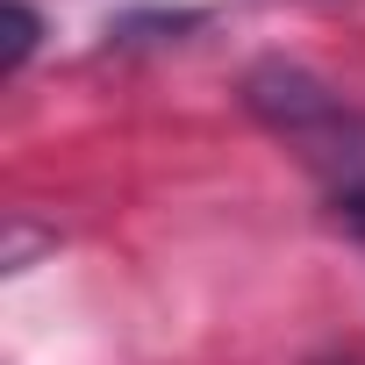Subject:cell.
<instances>
[{"label": "cell", "instance_id": "obj_1", "mask_svg": "<svg viewBox=\"0 0 365 365\" xmlns=\"http://www.w3.org/2000/svg\"><path fill=\"white\" fill-rule=\"evenodd\" d=\"M244 101L329 187V201H344V194L365 187V115L344 93H329L315 72H301V65H258L244 79Z\"/></svg>", "mask_w": 365, "mask_h": 365}, {"label": "cell", "instance_id": "obj_2", "mask_svg": "<svg viewBox=\"0 0 365 365\" xmlns=\"http://www.w3.org/2000/svg\"><path fill=\"white\" fill-rule=\"evenodd\" d=\"M29 51H36V15L22 8V0H8V72H15Z\"/></svg>", "mask_w": 365, "mask_h": 365}, {"label": "cell", "instance_id": "obj_3", "mask_svg": "<svg viewBox=\"0 0 365 365\" xmlns=\"http://www.w3.org/2000/svg\"><path fill=\"white\" fill-rule=\"evenodd\" d=\"M336 215H344V222H351V237L365 244V187H358V194H344V201H336Z\"/></svg>", "mask_w": 365, "mask_h": 365}]
</instances>
